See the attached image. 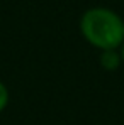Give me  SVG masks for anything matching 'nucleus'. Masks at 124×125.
I'll list each match as a JSON object with an SVG mask.
<instances>
[{"mask_svg": "<svg viewBox=\"0 0 124 125\" xmlns=\"http://www.w3.org/2000/svg\"><path fill=\"white\" fill-rule=\"evenodd\" d=\"M80 32L88 44L100 51L117 49L124 42V21L114 10L95 7L82 15Z\"/></svg>", "mask_w": 124, "mask_h": 125, "instance_id": "nucleus-1", "label": "nucleus"}, {"mask_svg": "<svg viewBox=\"0 0 124 125\" xmlns=\"http://www.w3.org/2000/svg\"><path fill=\"white\" fill-rule=\"evenodd\" d=\"M99 61H100V66L105 71H116V69H119L123 59H121V54L116 49H110V51H102Z\"/></svg>", "mask_w": 124, "mask_h": 125, "instance_id": "nucleus-2", "label": "nucleus"}, {"mask_svg": "<svg viewBox=\"0 0 124 125\" xmlns=\"http://www.w3.org/2000/svg\"><path fill=\"white\" fill-rule=\"evenodd\" d=\"M9 103V90L5 88V84L0 81V112L7 106Z\"/></svg>", "mask_w": 124, "mask_h": 125, "instance_id": "nucleus-3", "label": "nucleus"}, {"mask_svg": "<svg viewBox=\"0 0 124 125\" xmlns=\"http://www.w3.org/2000/svg\"><path fill=\"white\" fill-rule=\"evenodd\" d=\"M119 54H121V59H123V62H124V42H123V46H121V52H119Z\"/></svg>", "mask_w": 124, "mask_h": 125, "instance_id": "nucleus-4", "label": "nucleus"}]
</instances>
